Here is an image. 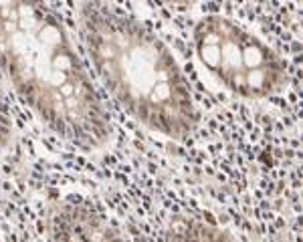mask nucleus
<instances>
[{"label":"nucleus","mask_w":303,"mask_h":242,"mask_svg":"<svg viewBox=\"0 0 303 242\" xmlns=\"http://www.w3.org/2000/svg\"><path fill=\"white\" fill-rule=\"evenodd\" d=\"M0 69L61 139L83 151L111 141V117L65 20L47 2L0 0Z\"/></svg>","instance_id":"obj_1"},{"label":"nucleus","mask_w":303,"mask_h":242,"mask_svg":"<svg viewBox=\"0 0 303 242\" xmlns=\"http://www.w3.org/2000/svg\"><path fill=\"white\" fill-rule=\"evenodd\" d=\"M79 28L101 83L137 123L182 139L198 123L178 61L137 18L105 2H81Z\"/></svg>","instance_id":"obj_2"},{"label":"nucleus","mask_w":303,"mask_h":242,"mask_svg":"<svg viewBox=\"0 0 303 242\" xmlns=\"http://www.w3.org/2000/svg\"><path fill=\"white\" fill-rule=\"evenodd\" d=\"M200 63L228 91L244 99H265L287 85L283 59L259 36L227 16H204L194 28Z\"/></svg>","instance_id":"obj_3"},{"label":"nucleus","mask_w":303,"mask_h":242,"mask_svg":"<svg viewBox=\"0 0 303 242\" xmlns=\"http://www.w3.org/2000/svg\"><path fill=\"white\" fill-rule=\"evenodd\" d=\"M10 139H12V115H10L6 95L0 87V149L6 147L10 143Z\"/></svg>","instance_id":"obj_4"}]
</instances>
